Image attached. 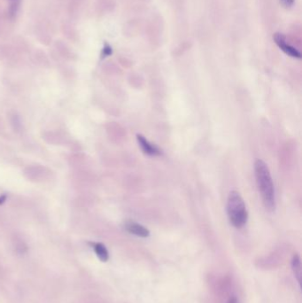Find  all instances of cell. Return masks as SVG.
<instances>
[{"label": "cell", "instance_id": "ba28073f", "mask_svg": "<svg viewBox=\"0 0 302 303\" xmlns=\"http://www.w3.org/2000/svg\"><path fill=\"white\" fill-rule=\"evenodd\" d=\"M112 48L109 45V44H105L103 47L102 50L101 57L102 58H105V57H108L110 55L112 54Z\"/></svg>", "mask_w": 302, "mask_h": 303}, {"label": "cell", "instance_id": "6da1fadb", "mask_svg": "<svg viewBox=\"0 0 302 303\" xmlns=\"http://www.w3.org/2000/svg\"><path fill=\"white\" fill-rule=\"evenodd\" d=\"M255 178L259 191L266 209L273 212L276 208L275 189L271 175L264 161L257 160L255 163Z\"/></svg>", "mask_w": 302, "mask_h": 303}, {"label": "cell", "instance_id": "5b68a950", "mask_svg": "<svg viewBox=\"0 0 302 303\" xmlns=\"http://www.w3.org/2000/svg\"><path fill=\"white\" fill-rule=\"evenodd\" d=\"M136 140H138V142L140 144V147H141V149H142L144 153L148 154V155H151V156L160 155V149L155 146H153V144L150 143L148 140H146L145 136H143L142 135H138Z\"/></svg>", "mask_w": 302, "mask_h": 303}, {"label": "cell", "instance_id": "8992f818", "mask_svg": "<svg viewBox=\"0 0 302 303\" xmlns=\"http://www.w3.org/2000/svg\"><path fill=\"white\" fill-rule=\"evenodd\" d=\"M92 247L94 249V252L98 256L101 262H107L109 258V254L107 249L102 243H92Z\"/></svg>", "mask_w": 302, "mask_h": 303}, {"label": "cell", "instance_id": "7a4b0ae2", "mask_svg": "<svg viewBox=\"0 0 302 303\" xmlns=\"http://www.w3.org/2000/svg\"><path fill=\"white\" fill-rule=\"evenodd\" d=\"M228 216L231 225L242 228L248 222V214L244 200L238 191H231L227 202Z\"/></svg>", "mask_w": 302, "mask_h": 303}, {"label": "cell", "instance_id": "9c48e42d", "mask_svg": "<svg viewBox=\"0 0 302 303\" xmlns=\"http://www.w3.org/2000/svg\"><path fill=\"white\" fill-rule=\"evenodd\" d=\"M294 2H295V0H280V3L282 4L283 7L285 8L292 7Z\"/></svg>", "mask_w": 302, "mask_h": 303}, {"label": "cell", "instance_id": "277c9868", "mask_svg": "<svg viewBox=\"0 0 302 303\" xmlns=\"http://www.w3.org/2000/svg\"><path fill=\"white\" fill-rule=\"evenodd\" d=\"M124 228L130 234L138 236V237H140V238H147L150 235L149 231L146 227H144L143 225L138 224L136 222H126L125 225H124Z\"/></svg>", "mask_w": 302, "mask_h": 303}, {"label": "cell", "instance_id": "52a82bcc", "mask_svg": "<svg viewBox=\"0 0 302 303\" xmlns=\"http://www.w3.org/2000/svg\"><path fill=\"white\" fill-rule=\"evenodd\" d=\"M292 268L296 280L300 285V282H301V262H300V258L298 255H295L292 258Z\"/></svg>", "mask_w": 302, "mask_h": 303}, {"label": "cell", "instance_id": "30bf717a", "mask_svg": "<svg viewBox=\"0 0 302 303\" xmlns=\"http://www.w3.org/2000/svg\"><path fill=\"white\" fill-rule=\"evenodd\" d=\"M7 201V195H1L0 196V205L3 204L5 201Z\"/></svg>", "mask_w": 302, "mask_h": 303}, {"label": "cell", "instance_id": "3957f363", "mask_svg": "<svg viewBox=\"0 0 302 303\" xmlns=\"http://www.w3.org/2000/svg\"><path fill=\"white\" fill-rule=\"evenodd\" d=\"M274 40H275L276 44L279 45V47L285 52V54L289 55L292 58H301L300 52L295 47H293L291 44L286 43L284 35L277 33L274 35Z\"/></svg>", "mask_w": 302, "mask_h": 303}, {"label": "cell", "instance_id": "7c38bea8", "mask_svg": "<svg viewBox=\"0 0 302 303\" xmlns=\"http://www.w3.org/2000/svg\"><path fill=\"white\" fill-rule=\"evenodd\" d=\"M11 1H12V2H16L17 0H11Z\"/></svg>", "mask_w": 302, "mask_h": 303}, {"label": "cell", "instance_id": "8fae6325", "mask_svg": "<svg viewBox=\"0 0 302 303\" xmlns=\"http://www.w3.org/2000/svg\"><path fill=\"white\" fill-rule=\"evenodd\" d=\"M227 303H238V300L236 297H231V299L229 300Z\"/></svg>", "mask_w": 302, "mask_h": 303}]
</instances>
